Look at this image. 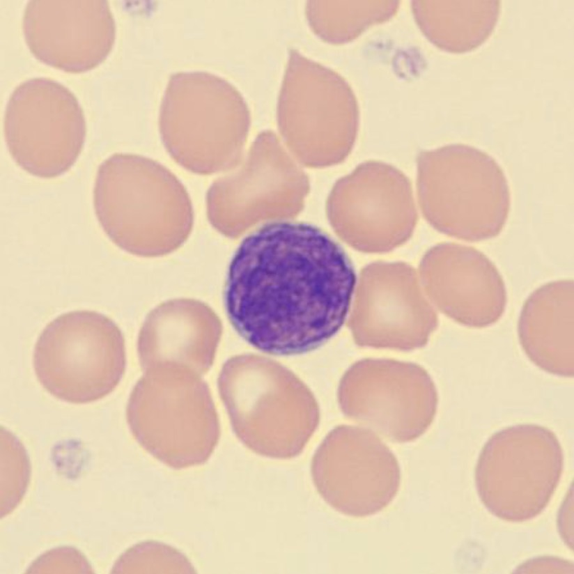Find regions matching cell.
<instances>
[{
	"label": "cell",
	"mask_w": 574,
	"mask_h": 574,
	"mask_svg": "<svg viewBox=\"0 0 574 574\" xmlns=\"http://www.w3.org/2000/svg\"><path fill=\"white\" fill-rule=\"evenodd\" d=\"M419 274L425 295L458 324L487 327L505 311L507 293L503 277L493 262L474 247L438 243L423 256Z\"/></svg>",
	"instance_id": "cell-16"
},
{
	"label": "cell",
	"mask_w": 574,
	"mask_h": 574,
	"mask_svg": "<svg viewBox=\"0 0 574 574\" xmlns=\"http://www.w3.org/2000/svg\"><path fill=\"white\" fill-rule=\"evenodd\" d=\"M277 119L281 136L299 164L320 168L348 156L357 136L359 111L342 76L290 49Z\"/></svg>",
	"instance_id": "cell-7"
},
{
	"label": "cell",
	"mask_w": 574,
	"mask_h": 574,
	"mask_svg": "<svg viewBox=\"0 0 574 574\" xmlns=\"http://www.w3.org/2000/svg\"><path fill=\"white\" fill-rule=\"evenodd\" d=\"M313 485L323 499L351 517L374 515L388 506L400 488V465L372 431L341 425L329 431L311 463Z\"/></svg>",
	"instance_id": "cell-13"
},
{
	"label": "cell",
	"mask_w": 574,
	"mask_h": 574,
	"mask_svg": "<svg viewBox=\"0 0 574 574\" xmlns=\"http://www.w3.org/2000/svg\"><path fill=\"white\" fill-rule=\"evenodd\" d=\"M188 559L174 548L155 541L125 551L111 570L114 573H194Z\"/></svg>",
	"instance_id": "cell-21"
},
{
	"label": "cell",
	"mask_w": 574,
	"mask_h": 574,
	"mask_svg": "<svg viewBox=\"0 0 574 574\" xmlns=\"http://www.w3.org/2000/svg\"><path fill=\"white\" fill-rule=\"evenodd\" d=\"M126 408L130 430L147 452L167 466L205 463L220 437L210 391L200 375L173 367L144 371Z\"/></svg>",
	"instance_id": "cell-6"
},
{
	"label": "cell",
	"mask_w": 574,
	"mask_h": 574,
	"mask_svg": "<svg viewBox=\"0 0 574 574\" xmlns=\"http://www.w3.org/2000/svg\"><path fill=\"white\" fill-rule=\"evenodd\" d=\"M158 122L164 146L178 164L211 174L231 170L242 160L251 116L242 94L225 79L180 72L168 82Z\"/></svg>",
	"instance_id": "cell-4"
},
{
	"label": "cell",
	"mask_w": 574,
	"mask_h": 574,
	"mask_svg": "<svg viewBox=\"0 0 574 574\" xmlns=\"http://www.w3.org/2000/svg\"><path fill=\"white\" fill-rule=\"evenodd\" d=\"M327 214L341 239L367 253L386 252L403 244L418 221L408 178L373 160L359 164L336 183L327 199Z\"/></svg>",
	"instance_id": "cell-12"
},
{
	"label": "cell",
	"mask_w": 574,
	"mask_h": 574,
	"mask_svg": "<svg viewBox=\"0 0 574 574\" xmlns=\"http://www.w3.org/2000/svg\"><path fill=\"white\" fill-rule=\"evenodd\" d=\"M3 134L15 162L28 173L53 178L67 172L86 139L84 111L75 95L46 77L27 79L6 104Z\"/></svg>",
	"instance_id": "cell-11"
},
{
	"label": "cell",
	"mask_w": 574,
	"mask_h": 574,
	"mask_svg": "<svg viewBox=\"0 0 574 574\" xmlns=\"http://www.w3.org/2000/svg\"><path fill=\"white\" fill-rule=\"evenodd\" d=\"M222 334L219 318L205 303L189 298L164 302L148 313L139 330L140 365L144 371L174 367L204 375Z\"/></svg>",
	"instance_id": "cell-17"
},
{
	"label": "cell",
	"mask_w": 574,
	"mask_h": 574,
	"mask_svg": "<svg viewBox=\"0 0 574 574\" xmlns=\"http://www.w3.org/2000/svg\"><path fill=\"white\" fill-rule=\"evenodd\" d=\"M309 190L299 162L274 132L264 130L246 157L209 188L208 219L224 235L237 238L263 222L295 217Z\"/></svg>",
	"instance_id": "cell-10"
},
{
	"label": "cell",
	"mask_w": 574,
	"mask_h": 574,
	"mask_svg": "<svg viewBox=\"0 0 574 574\" xmlns=\"http://www.w3.org/2000/svg\"><path fill=\"white\" fill-rule=\"evenodd\" d=\"M355 286L348 257L326 233L276 222L240 243L228 267L224 306L250 345L270 355H297L339 331Z\"/></svg>",
	"instance_id": "cell-1"
},
{
	"label": "cell",
	"mask_w": 574,
	"mask_h": 574,
	"mask_svg": "<svg viewBox=\"0 0 574 574\" xmlns=\"http://www.w3.org/2000/svg\"><path fill=\"white\" fill-rule=\"evenodd\" d=\"M573 281L548 282L525 300L518 323L520 345L547 373L573 376Z\"/></svg>",
	"instance_id": "cell-18"
},
{
	"label": "cell",
	"mask_w": 574,
	"mask_h": 574,
	"mask_svg": "<svg viewBox=\"0 0 574 574\" xmlns=\"http://www.w3.org/2000/svg\"><path fill=\"white\" fill-rule=\"evenodd\" d=\"M218 388L235 435L258 455L298 456L318 426L319 410L309 390L268 357L245 353L229 358Z\"/></svg>",
	"instance_id": "cell-3"
},
{
	"label": "cell",
	"mask_w": 574,
	"mask_h": 574,
	"mask_svg": "<svg viewBox=\"0 0 574 574\" xmlns=\"http://www.w3.org/2000/svg\"><path fill=\"white\" fill-rule=\"evenodd\" d=\"M33 363L38 381L55 398L75 404L94 402L111 393L124 375V336L101 313L67 312L43 329Z\"/></svg>",
	"instance_id": "cell-8"
},
{
	"label": "cell",
	"mask_w": 574,
	"mask_h": 574,
	"mask_svg": "<svg viewBox=\"0 0 574 574\" xmlns=\"http://www.w3.org/2000/svg\"><path fill=\"white\" fill-rule=\"evenodd\" d=\"M93 200L109 239L134 256L168 254L187 239L194 215L183 185L157 161L116 153L98 166Z\"/></svg>",
	"instance_id": "cell-2"
},
{
	"label": "cell",
	"mask_w": 574,
	"mask_h": 574,
	"mask_svg": "<svg viewBox=\"0 0 574 574\" xmlns=\"http://www.w3.org/2000/svg\"><path fill=\"white\" fill-rule=\"evenodd\" d=\"M355 307L353 334L367 346L421 348L438 325L416 270L405 263L377 262L364 267Z\"/></svg>",
	"instance_id": "cell-14"
},
{
	"label": "cell",
	"mask_w": 574,
	"mask_h": 574,
	"mask_svg": "<svg viewBox=\"0 0 574 574\" xmlns=\"http://www.w3.org/2000/svg\"><path fill=\"white\" fill-rule=\"evenodd\" d=\"M11 436V441H12ZM10 449L1 444V515L10 513L22 500L29 481L30 464L22 444L13 437Z\"/></svg>",
	"instance_id": "cell-22"
},
{
	"label": "cell",
	"mask_w": 574,
	"mask_h": 574,
	"mask_svg": "<svg viewBox=\"0 0 574 574\" xmlns=\"http://www.w3.org/2000/svg\"><path fill=\"white\" fill-rule=\"evenodd\" d=\"M564 470L557 435L537 424H518L491 435L475 469V484L484 506L507 522L540 515L553 497Z\"/></svg>",
	"instance_id": "cell-9"
},
{
	"label": "cell",
	"mask_w": 574,
	"mask_h": 574,
	"mask_svg": "<svg viewBox=\"0 0 574 574\" xmlns=\"http://www.w3.org/2000/svg\"><path fill=\"white\" fill-rule=\"evenodd\" d=\"M417 167L419 204L433 228L467 242L500 234L509 215L511 194L492 157L473 146L449 144L420 152Z\"/></svg>",
	"instance_id": "cell-5"
},
{
	"label": "cell",
	"mask_w": 574,
	"mask_h": 574,
	"mask_svg": "<svg viewBox=\"0 0 574 574\" xmlns=\"http://www.w3.org/2000/svg\"><path fill=\"white\" fill-rule=\"evenodd\" d=\"M26 43L40 61L70 73L91 70L113 49L116 24L105 0H31L24 8Z\"/></svg>",
	"instance_id": "cell-15"
},
{
	"label": "cell",
	"mask_w": 574,
	"mask_h": 574,
	"mask_svg": "<svg viewBox=\"0 0 574 574\" xmlns=\"http://www.w3.org/2000/svg\"><path fill=\"white\" fill-rule=\"evenodd\" d=\"M500 6V1L495 0H419L412 2V11L430 42L446 52L463 54L490 36Z\"/></svg>",
	"instance_id": "cell-19"
},
{
	"label": "cell",
	"mask_w": 574,
	"mask_h": 574,
	"mask_svg": "<svg viewBox=\"0 0 574 574\" xmlns=\"http://www.w3.org/2000/svg\"><path fill=\"white\" fill-rule=\"evenodd\" d=\"M399 1H308L306 17L313 32L323 41L341 45L370 26L388 21Z\"/></svg>",
	"instance_id": "cell-20"
}]
</instances>
